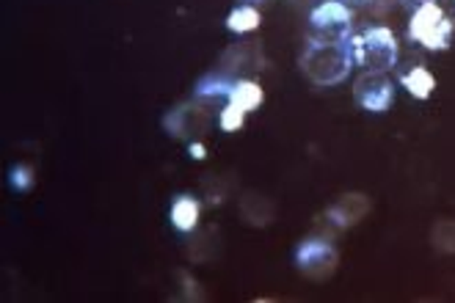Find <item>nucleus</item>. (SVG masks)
<instances>
[{"instance_id": "f257e3e1", "label": "nucleus", "mask_w": 455, "mask_h": 303, "mask_svg": "<svg viewBox=\"0 0 455 303\" xmlns=\"http://www.w3.org/2000/svg\"><path fill=\"white\" fill-rule=\"evenodd\" d=\"M301 72L309 77V83L320 89H331L347 80L354 69V50L351 39L347 42H320L309 39L304 52H301Z\"/></svg>"}, {"instance_id": "f03ea898", "label": "nucleus", "mask_w": 455, "mask_h": 303, "mask_svg": "<svg viewBox=\"0 0 455 303\" xmlns=\"http://www.w3.org/2000/svg\"><path fill=\"white\" fill-rule=\"evenodd\" d=\"M354 61L364 67V72H392L400 59V44L392 28L372 25L364 34L351 36Z\"/></svg>"}, {"instance_id": "7ed1b4c3", "label": "nucleus", "mask_w": 455, "mask_h": 303, "mask_svg": "<svg viewBox=\"0 0 455 303\" xmlns=\"http://www.w3.org/2000/svg\"><path fill=\"white\" fill-rule=\"evenodd\" d=\"M455 34V22L434 4H425L411 12L409 39L425 50H447Z\"/></svg>"}, {"instance_id": "20e7f679", "label": "nucleus", "mask_w": 455, "mask_h": 303, "mask_svg": "<svg viewBox=\"0 0 455 303\" xmlns=\"http://www.w3.org/2000/svg\"><path fill=\"white\" fill-rule=\"evenodd\" d=\"M212 127V108L202 100H188L174 105L164 116V130L177 141H202Z\"/></svg>"}, {"instance_id": "39448f33", "label": "nucleus", "mask_w": 455, "mask_h": 303, "mask_svg": "<svg viewBox=\"0 0 455 303\" xmlns=\"http://www.w3.org/2000/svg\"><path fill=\"white\" fill-rule=\"evenodd\" d=\"M312 39L320 42H347L354 34V12L342 0H323L309 12Z\"/></svg>"}, {"instance_id": "423d86ee", "label": "nucleus", "mask_w": 455, "mask_h": 303, "mask_svg": "<svg viewBox=\"0 0 455 303\" xmlns=\"http://www.w3.org/2000/svg\"><path fill=\"white\" fill-rule=\"evenodd\" d=\"M339 265V254L329 237H307L296 248V267L312 282H326Z\"/></svg>"}, {"instance_id": "0eeeda50", "label": "nucleus", "mask_w": 455, "mask_h": 303, "mask_svg": "<svg viewBox=\"0 0 455 303\" xmlns=\"http://www.w3.org/2000/svg\"><path fill=\"white\" fill-rule=\"evenodd\" d=\"M395 80L389 72H362L354 83V100L367 114H384L395 105Z\"/></svg>"}, {"instance_id": "6e6552de", "label": "nucleus", "mask_w": 455, "mask_h": 303, "mask_svg": "<svg viewBox=\"0 0 455 303\" xmlns=\"http://www.w3.org/2000/svg\"><path fill=\"white\" fill-rule=\"evenodd\" d=\"M262 64H265V59H262L259 42H237L221 52V59L212 72H219L221 77L237 83L240 77H249L251 72H259Z\"/></svg>"}, {"instance_id": "1a4fd4ad", "label": "nucleus", "mask_w": 455, "mask_h": 303, "mask_svg": "<svg viewBox=\"0 0 455 303\" xmlns=\"http://www.w3.org/2000/svg\"><path fill=\"white\" fill-rule=\"evenodd\" d=\"M372 210V202L367 193H342L329 207H326V220L334 229H351Z\"/></svg>"}, {"instance_id": "9d476101", "label": "nucleus", "mask_w": 455, "mask_h": 303, "mask_svg": "<svg viewBox=\"0 0 455 303\" xmlns=\"http://www.w3.org/2000/svg\"><path fill=\"white\" fill-rule=\"evenodd\" d=\"M397 77H400V83H403V89L411 94V97H417V100H427L434 94V89H436V77L427 72V67L419 61V59H411L409 64H403V61H397Z\"/></svg>"}, {"instance_id": "9b49d317", "label": "nucleus", "mask_w": 455, "mask_h": 303, "mask_svg": "<svg viewBox=\"0 0 455 303\" xmlns=\"http://www.w3.org/2000/svg\"><path fill=\"white\" fill-rule=\"evenodd\" d=\"M237 212H240V218H243L249 227H257V229L271 227V224H274V218H276L274 202L267 199L265 193H257V190H246L243 196H240Z\"/></svg>"}, {"instance_id": "f8f14e48", "label": "nucleus", "mask_w": 455, "mask_h": 303, "mask_svg": "<svg viewBox=\"0 0 455 303\" xmlns=\"http://www.w3.org/2000/svg\"><path fill=\"white\" fill-rule=\"evenodd\" d=\"M219 248H221V232L219 227H204V229H194L191 232V240H188V248H185V254H188L191 262L202 265V262H210L219 257Z\"/></svg>"}, {"instance_id": "ddd939ff", "label": "nucleus", "mask_w": 455, "mask_h": 303, "mask_svg": "<svg viewBox=\"0 0 455 303\" xmlns=\"http://www.w3.org/2000/svg\"><path fill=\"white\" fill-rule=\"evenodd\" d=\"M199 218H202V204L199 199L194 196H177L169 207V220H172V227L182 235H191L196 227H199Z\"/></svg>"}, {"instance_id": "4468645a", "label": "nucleus", "mask_w": 455, "mask_h": 303, "mask_svg": "<svg viewBox=\"0 0 455 303\" xmlns=\"http://www.w3.org/2000/svg\"><path fill=\"white\" fill-rule=\"evenodd\" d=\"M262 100H265L262 86H259L257 80H251V77H240L232 86V92H229V102L237 105L240 110H246V114L257 110L262 105Z\"/></svg>"}, {"instance_id": "2eb2a0df", "label": "nucleus", "mask_w": 455, "mask_h": 303, "mask_svg": "<svg viewBox=\"0 0 455 303\" xmlns=\"http://www.w3.org/2000/svg\"><path fill=\"white\" fill-rule=\"evenodd\" d=\"M259 22H262V17L254 6H237L227 17V28L232 34H251L259 28Z\"/></svg>"}, {"instance_id": "dca6fc26", "label": "nucleus", "mask_w": 455, "mask_h": 303, "mask_svg": "<svg viewBox=\"0 0 455 303\" xmlns=\"http://www.w3.org/2000/svg\"><path fill=\"white\" fill-rule=\"evenodd\" d=\"M431 245L439 254H455V220L439 218L431 229Z\"/></svg>"}, {"instance_id": "f3484780", "label": "nucleus", "mask_w": 455, "mask_h": 303, "mask_svg": "<svg viewBox=\"0 0 455 303\" xmlns=\"http://www.w3.org/2000/svg\"><path fill=\"white\" fill-rule=\"evenodd\" d=\"M246 122V110H240L237 105L227 102L221 110H219V127L227 130V132H237L240 127H243Z\"/></svg>"}, {"instance_id": "a211bd4d", "label": "nucleus", "mask_w": 455, "mask_h": 303, "mask_svg": "<svg viewBox=\"0 0 455 303\" xmlns=\"http://www.w3.org/2000/svg\"><path fill=\"white\" fill-rule=\"evenodd\" d=\"M34 182H36V177H34V169L31 165H14L12 169V187L14 190H31L34 187Z\"/></svg>"}, {"instance_id": "6ab92c4d", "label": "nucleus", "mask_w": 455, "mask_h": 303, "mask_svg": "<svg viewBox=\"0 0 455 303\" xmlns=\"http://www.w3.org/2000/svg\"><path fill=\"white\" fill-rule=\"evenodd\" d=\"M180 279H182V292H185V298H191V300H202V292H199V282L194 279V275H188L185 270H180L177 273Z\"/></svg>"}, {"instance_id": "aec40b11", "label": "nucleus", "mask_w": 455, "mask_h": 303, "mask_svg": "<svg viewBox=\"0 0 455 303\" xmlns=\"http://www.w3.org/2000/svg\"><path fill=\"white\" fill-rule=\"evenodd\" d=\"M431 4H434V6H439V9H442V12L455 22V0H431Z\"/></svg>"}, {"instance_id": "412c9836", "label": "nucleus", "mask_w": 455, "mask_h": 303, "mask_svg": "<svg viewBox=\"0 0 455 303\" xmlns=\"http://www.w3.org/2000/svg\"><path fill=\"white\" fill-rule=\"evenodd\" d=\"M287 4H290V6H296V9H309V12H312L317 4H323V0H287Z\"/></svg>"}, {"instance_id": "4be33fe9", "label": "nucleus", "mask_w": 455, "mask_h": 303, "mask_svg": "<svg viewBox=\"0 0 455 303\" xmlns=\"http://www.w3.org/2000/svg\"><path fill=\"white\" fill-rule=\"evenodd\" d=\"M188 149H191V157H194V160H204V147H202L199 141H191Z\"/></svg>"}, {"instance_id": "5701e85b", "label": "nucleus", "mask_w": 455, "mask_h": 303, "mask_svg": "<svg viewBox=\"0 0 455 303\" xmlns=\"http://www.w3.org/2000/svg\"><path fill=\"white\" fill-rule=\"evenodd\" d=\"M425 4H431V0H403V6H406V9H411V12H414V9H419V6H425Z\"/></svg>"}, {"instance_id": "b1692460", "label": "nucleus", "mask_w": 455, "mask_h": 303, "mask_svg": "<svg viewBox=\"0 0 455 303\" xmlns=\"http://www.w3.org/2000/svg\"><path fill=\"white\" fill-rule=\"evenodd\" d=\"M265 0H240V6H259Z\"/></svg>"}]
</instances>
